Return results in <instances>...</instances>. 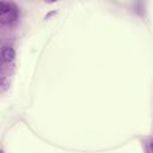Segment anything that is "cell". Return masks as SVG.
Listing matches in <instances>:
<instances>
[{
  "mask_svg": "<svg viewBox=\"0 0 153 153\" xmlns=\"http://www.w3.org/2000/svg\"><path fill=\"white\" fill-rule=\"evenodd\" d=\"M2 88H1V91H5V88H6V80L5 79H2Z\"/></svg>",
  "mask_w": 153,
  "mask_h": 153,
  "instance_id": "obj_2",
  "label": "cell"
},
{
  "mask_svg": "<svg viewBox=\"0 0 153 153\" xmlns=\"http://www.w3.org/2000/svg\"><path fill=\"white\" fill-rule=\"evenodd\" d=\"M151 148H152V151H153V141H152V143H151Z\"/></svg>",
  "mask_w": 153,
  "mask_h": 153,
  "instance_id": "obj_3",
  "label": "cell"
},
{
  "mask_svg": "<svg viewBox=\"0 0 153 153\" xmlns=\"http://www.w3.org/2000/svg\"><path fill=\"white\" fill-rule=\"evenodd\" d=\"M1 56H2V60L5 62H11L16 57V51L11 47H4L1 50Z\"/></svg>",
  "mask_w": 153,
  "mask_h": 153,
  "instance_id": "obj_1",
  "label": "cell"
}]
</instances>
